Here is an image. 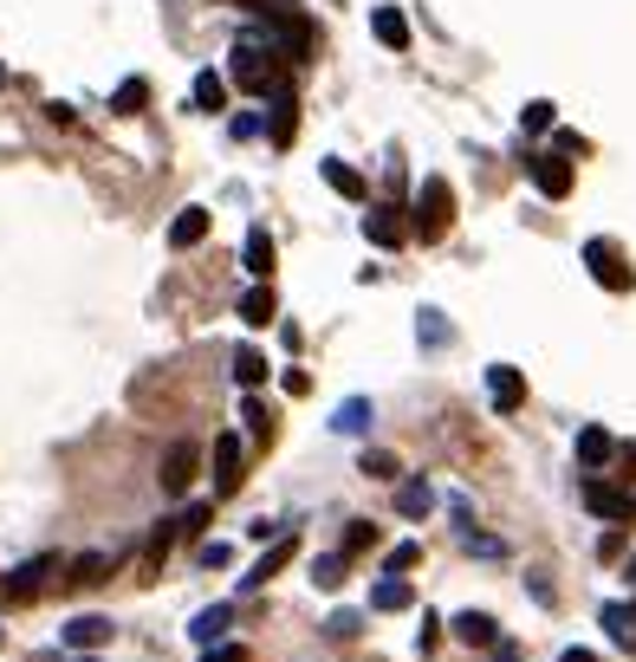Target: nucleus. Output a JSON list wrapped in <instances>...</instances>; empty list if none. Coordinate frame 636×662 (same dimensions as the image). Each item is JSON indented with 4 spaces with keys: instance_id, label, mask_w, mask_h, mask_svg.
Listing matches in <instances>:
<instances>
[{
    "instance_id": "nucleus-17",
    "label": "nucleus",
    "mask_w": 636,
    "mask_h": 662,
    "mask_svg": "<svg viewBox=\"0 0 636 662\" xmlns=\"http://www.w3.org/2000/svg\"><path fill=\"white\" fill-rule=\"evenodd\" d=\"M111 643V617H71L66 624V650H104Z\"/></svg>"
},
{
    "instance_id": "nucleus-10",
    "label": "nucleus",
    "mask_w": 636,
    "mask_h": 662,
    "mask_svg": "<svg viewBox=\"0 0 636 662\" xmlns=\"http://www.w3.org/2000/svg\"><path fill=\"white\" fill-rule=\"evenodd\" d=\"M584 507L598 519H611V526H624V519H631V494H617V487H604V481L591 474V481H584Z\"/></svg>"
},
{
    "instance_id": "nucleus-9",
    "label": "nucleus",
    "mask_w": 636,
    "mask_h": 662,
    "mask_svg": "<svg viewBox=\"0 0 636 662\" xmlns=\"http://www.w3.org/2000/svg\"><path fill=\"white\" fill-rule=\"evenodd\" d=\"M241 474H247L241 468V436H221L214 441V501H227L241 487Z\"/></svg>"
},
{
    "instance_id": "nucleus-40",
    "label": "nucleus",
    "mask_w": 636,
    "mask_h": 662,
    "mask_svg": "<svg viewBox=\"0 0 636 662\" xmlns=\"http://www.w3.org/2000/svg\"><path fill=\"white\" fill-rule=\"evenodd\" d=\"M234 7H247V13H267V20H274V13H292L299 0H234Z\"/></svg>"
},
{
    "instance_id": "nucleus-1",
    "label": "nucleus",
    "mask_w": 636,
    "mask_h": 662,
    "mask_svg": "<svg viewBox=\"0 0 636 662\" xmlns=\"http://www.w3.org/2000/svg\"><path fill=\"white\" fill-rule=\"evenodd\" d=\"M227 78H234L241 91H254V98L280 91V59H274V40L260 46V33H247V40L234 46V59H227Z\"/></svg>"
},
{
    "instance_id": "nucleus-22",
    "label": "nucleus",
    "mask_w": 636,
    "mask_h": 662,
    "mask_svg": "<svg viewBox=\"0 0 636 662\" xmlns=\"http://www.w3.org/2000/svg\"><path fill=\"white\" fill-rule=\"evenodd\" d=\"M604 637L617 650H636V604H604Z\"/></svg>"
},
{
    "instance_id": "nucleus-44",
    "label": "nucleus",
    "mask_w": 636,
    "mask_h": 662,
    "mask_svg": "<svg viewBox=\"0 0 636 662\" xmlns=\"http://www.w3.org/2000/svg\"><path fill=\"white\" fill-rule=\"evenodd\" d=\"M559 662H598V657H591V650H566Z\"/></svg>"
},
{
    "instance_id": "nucleus-36",
    "label": "nucleus",
    "mask_w": 636,
    "mask_h": 662,
    "mask_svg": "<svg viewBox=\"0 0 636 662\" xmlns=\"http://www.w3.org/2000/svg\"><path fill=\"white\" fill-rule=\"evenodd\" d=\"M520 131H553V104H546V98H533V104L520 111Z\"/></svg>"
},
{
    "instance_id": "nucleus-8",
    "label": "nucleus",
    "mask_w": 636,
    "mask_h": 662,
    "mask_svg": "<svg viewBox=\"0 0 636 662\" xmlns=\"http://www.w3.org/2000/svg\"><path fill=\"white\" fill-rule=\"evenodd\" d=\"M292 552H299V532H274V546L260 552V565H254V572H241V591H260L286 565V559H292Z\"/></svg>"
},
{
    "instance_id": "nucleus-33",
    "label": "nucleus",
    "mask_w": 636,
    "mask_h": 662,
    "mask_svg": "<svg viewBox=\"0 0 636 662\" xmlns=\"http://www.w3.org/2000/svg\"><path fill=\"white\" fill-rule=\"evenodd\" d=\"M410 565H423V539H403L383 552V572H410Z\"/></svg>"
},
{
    "instance_id": "nucleus-47",
    "label": "nucleus",
    "mask_w": 636,
    "mask_h": 662,
    "mask_svg": "<svg viewBox=\"0 0 636 662\" xmlns=\"http://www.w3.org/2000/svg\"><path fill=\"white\" fill-rule=\"evenodd\" d=\"M0 85H7V66H0Z\"/></svg>"
},
{
    "instance_id": "nucleus-13",
    "label": "nucleus",
    "mask_w": 636,
    "mask_h": 662,
    "mask_svg": "<svg viewBox=\"0 0 636 662\" xmlns=\"http://www.w3.org/2000/svg\"><path fill=\"white\" fill-rule=\"evenodd\" d=\"M611 455H617L611 429H598V423H584V429H578V468H591V474H598V468H604Z\"/></svg>"
},
{
    "instance_id": "nucleus-37",
    "label": "nucleus",
    "mask_w": 636,
    "mask_h": 662,
    "mask_svg": "<svg viewBox=\"0 0 636 662\" xmlns=\"http://www.w3.org/2000/svg\"><path fill=\"white\" fill-rule=\"evenodd\" d=\"M325 630H332V637H357V630H364V617H357V610H332V617H325Z\"/></svg>"
},
{
    "instance_id": "nucleus-45",
    "label": "nucleus",
    "mask_w": 636,
    "mask_h": 662,
    "mask_svg": "<svg viewBox=\"0 0 636 662\" xmlns=\"http://www.w3.org/2000/svg\"><path fill=\"white\" fill-rule=\"evenodd\" d=\"M624 461H631V474H636V448H624Z\"/></svg>"
},
{
    "instance_id": "nucleus-4",
    "label": "nucleus",
    "mask_w": 636,
    "mask_h": 662,
    "mask_svg": "<svg viewBox=\"0 0 636 662\" xmlns=\"http://www.w3.org/2000/svg\"><path fill=\"white\" fill-rule=\"evenodd\" d=\"M526 169H533V182H539L546 202H566L571 195V156H559V149H526Z\"/></svg>"
},
{
    "instance_id": "nucleus-28",
    "label": "nucleus",
    "mask_w": 636,
    "mask_h": 662,
    "mask_svg": "<svg viewBox=\"0 0 636 662\" xmlns=\"http://www.w3.org/2000/svg\"><path fill=\"white\" fill-rule=\"evenodd\" d=\"M196 111H227V78L196 72Z\"/></svg>"
},
{
    "instance_id": "nucleus-31",
    "label": "nucleus",
    "mask_w": 636,
    "mask_h": 662,
    "mask_svg": "<svg viewBox=\"0 0 636 662\" xmlns=\"http://www.w3.org/2000/svg\"><path fill=\"white\" fill-rule=\"evenodd\" d=\"M241 423H247V436H254V441H274V409H267L260 396L241 403Z\"/></svg>"
},
{
    "instance_id": "nucleus-41",
    "label": "nucleus",
    "mask_w": 636,
    "mask_h": 662,
    "mask_svg": "<svg viewBox=\"0 0 636 662\" xmlns=\"http://www.w3.org/2000/svg\"><path fill=\"white\" fill-rule=\"evenodd\" d=\"M553 149H559V156H571V162H578V156H584V137H578V131H559V137H553Z\"/></svg>"
},
{
    "instance_id": "nucleus-19",
    "label": "nucleus",
    "mask_w": 636,
    "mask_h": 662,
    "mask_svg": "<svg viewBox=\"0 0 636 662\" xmlns=\"http://www.w3.org/2000/svg\"><path fill=\"white\" fill-rule=\"evenodd\" d=\"M227 624H234V604H209V610H196V624H189V637L209 650V643H221L227 637Z\"/></svg>"
},
{
    "instance_id": "nucleus-38",
    "label": "nucleus",
    "mask_w": 636,
    "mask_h": 662,
    "mask_svg": "<svg viewBox=\"0 0 636 662\" xmlns=\"http://www.w3.org/2000/svg\"><path fill=\"white\" fill-rule=\"evenodd\" d=\"M209 519H214V507H209V501H196V507H189V514L176 519V532H202V526H209Z\"/></svg>"
},
{
    "instance_id": "nucleus-42",
    "label": "nucleus",
    "mask_w": 636,
    "mask_h": 662,
    "mask_svg": "<svg viewBox=\"0 0 636 662\" xmlns=\"http://www.w3.org/2000/svg\"><path fill=\"white\" fill-rule=\"evenodd\" d=\"M416 332H423L428 345H448V325H442V318H435V312H423V325H416Z\"/></svg>"
},
{
    "instance_id": "nucleus-25",
    "label": "nucleus",
    "mask_w": 636,
    "mask_h": 662,
    "mask_svg": "<svg viewBox=\"0 0 636 662\" xmlns=\"http://www.w3.org/2000/svg\"><path fill=\"white\" fill-rule=\"evenodd\" d=\"M292 124H299V98H292V91H274V124H267V137H274V144H292Z\"/></svg>"
},
{
    "instance_id": "nucleus-2",
    "label": "nucleus",
    "mask_w": 636,
    "mask_h": 662,
    "mask_svg": "<svg viewBox=\"0 0 636 662\" xmlns=\"http://www.w3.org/2000/svg\"><path fill=\"white\" fill-rule=\"evenodd\" d=\"M448 221H455V189H448L442 176H423L416 209H410V234H416V240H442Z\"/></svg>"
},
{
    "instance_id": "nucleus-34",
    "label": "nucleus",
    "mask_w": 636,
    "mask_h": 662,
    "mask_svg": "<svg viewBox=\"0 0 636 662\" xmlns=\"http://www.w3.org/2000/svg\"><path fill=\"white\" fill-rule=\"evenodd\" d=\"M364 546H377V519H352L345 526V552H364Z\"/></svg>"
},
{
    "instance_id": "nucleus-46",
    "label": "nucleus",
    "mask_w": 636,
    "mask_h": 662,
    "mask_svg": "<svg viewBox=\"0 0 636 662\" xmlns=\"http://www.w3.org/2000/svg\"><path fill=\"white\" fill-rule=\"evenodd\" d=\"M631 585H636V559H631Z\"/></svg>"
},
{
    "instance_id": "nucleus-48",
    "label": "nucleus",
    "mask_w": 636,
    "mask_h": 662,
    "mask_svg": "<svg viewBox=\"0 0 636 662\" xmlns=\"http://www.w3.org/2000/svg\"><path fill=\"white\" fill-rule=\"evenodd\" d=\"M631 519H636V507H631Z\"/></svg>"
},
{
    "instance_id": "nucleus-32",
    "label": "nucleus",
    "mask_w": 636,
    "mask_h": 662,
    "mask_svg": "<svg viewBox=\"0 0 636 662\" xmlns=\"http://www.w3.org/2000/svg\"><path fill=\"white\" fill-rule=\"evenodd\" d=\"M312 585H319V591H338V585H345V552L312 559Z\"/></svg>"
},
{
    "instance_id": "nucleus-15",
    "label": "nucleus",
    "mask_w": 636,
    "mask_h": 662,
    "mask_svg": "<svg viewBox=\"0 0 636 662\" xmlns=\"http://www.w3.org/2000/svg\"><path fill=\"white\" fill-rule=\"evenodd\" d=\"M364 234H370L377 247H403V240H410V221L397 215V209H370V215H364Z\"/></svg>"
},
{
    "instance_id": "nucleus-43",
    "label": "nucleus",
    "mask_w": 636,
    "mask_h": 662,
    "mask_svg": "<svg viewBox=\"0 0 636 662\" xmlns=\"http://www.w3.org/2000/svg\"><path fill=\"white\" fill-rule=\"evenodd\" d=\"M227 131H234V137H260V117H254V111H241V117H234Z\"/></svg>"
},
{
    "instance_id": "nucleus-39",
    "label": "nucleus",
    "mask_w": 636,
    "mask_h": 662,
    "mask_svg": "<svg viewBox=\"0 0 636 662\" xmlns=\"http://www.w3.org/2000/svg\"><path fill=\"white\" fill-rule=\"evenodd\" d=\"M202 662H254V657H247L241 643H209V650H202Z\"/></svg>"
},
{
    "instance_id": "nucleus-24",
    "label": "nucleus",
    "mask_w": 636,
    "mask_h": 662,
    "mask_svg": "<svg viewBox=\"0 0 636 662\" xmlns=\"http://www.w3.org/2000/svg\"><path fill=\"white\" fill-rule=\"evenodd\" d=\"M357 474H364V481H397L403 461H397L390 448H364V455H357Z\"/></svg>"
},
{
    "instance_id": "nucleus-5",
    "label": "nucleus",
    "mask_w": 636,
    "mask_h": 662,
    "mask_svg": "<svg viewBox=\"0 0 636 662\" xmlns=\"http://www.w3.org/2000/svg\"><path fill=\"white\" fill-rule=\"evenodd\" d=\"M53 572H59V559H53V552H40V559H26V565L0 585V597H7V604H33L40 591L53 585Z\"/></svg>"
},
{
    "instance_id": "nucleus-16",
    "label": "nucleus",
    "mask_w": 636,
    "mask_h": 662,
    "mask_svg": "<svg viewBox=\"0 0 636 662\" xmlns=\"http://www.w3.org/2000/svg\"><path fill=\"white\" fill-rule=\"evenodd\" d=\"M428 507H435V487H428L423 474H410V481L397 474V514H403V519H423Z\"/></svg>"
},
{
    "instance_id": "nucleus-11",
    "label": "nucleus",
    "mask_w": 636,
    "mask_h": 662,
    "mask_svg": "<svg viewBox=\"0 0 636 662\" xmlns=\"http://www.w3.org/2000/svg\"><path fill=\"white\" fill-rule=\"evenodd\" d=\"M319 176H325V182H332L345 202H370V182L357 176L352 162H338V156H319Z\"/></svg>"
},
{
    "instance_id": "nucleus-35",
    "label": "nucleus",
    "mask_w": 636,
    "mask_h": 662,
    "mask_svg": "<svg viewBox=\"0 0 636 662\" xmlns=\"http://www.w3.org/2000/svg\"><path fill=\"white\" fill-rule=\"evenodd\" d=\"M227 559H234V546H227V539H209V546L196 552V565H202V572H221Z\"/></svg>"
},
{
    "instance_id": "nucleus-21",
    "label": "nucleus",
    "mask_w": 636,
    "mask_h": 662,
    "mask_svg": "<svg viewBox=\"0 0 636 662\" xmlns=\"http://www.w3.org/2000/svg\"><path fill=\"white\" fill-rule=\"evenodd\" d=\"M370 423H377L370 396H345V403H338V416H332V429H338V436H364Z\"/></svg>"
},
{
    "instance_id": "nucleus-29",
    "label": "nucleus",
    "mask_w": 636,
    "mask_h": 662,
    "mask_svg": "<svg viewBox=\"0 0 636 662\" xmlns=\"http://www.w3.org/2000/svg\"><path fill=\"white\" fill-rule=\"evenodd\" d=\"M274 312H280L274 287H254V293L241 299V318H247V325H274Z\"/></svg>"
},
{
    "instance_id": "nucleus-6",
    "label": "nucleus",
    "mask_w": 636,
    "mask_h": 662,
    "mask_svg": "<svg viewBox=\"0 0 636 662\" xmlns=\"http://www.w3.org/2000/svg\"><path fill=\"white\" fill-rule=\"evenodd\" d=\"M196 461H202V448H196V441H176V448L163 455V468H156L163 494H189V481H196Z\"/></svg>"
},
{
    "instance_id": "nucleus-27",
    "label": "nucleus",
    "mask_w": 636,
    "mask_h": 662,
    "mask_svg": "<svg viewBox=\"0 0 636 662\" xmlns=\"http://www.w3.org/2000/svg\"><path fill=\"white\" fill-rule=\"evenodd\" d=\"M234 383H241V390H260V383H267V358H260L254 345L234 351Z\"/></svg>"
},
{
    "instance_id": "nucleus-7",
    "label": "nucleus",
    "mask_w": 636,
    "mask_h": 662,
    "mask_svg": "<svg viewBox=\"0 0 636 662\" xmlns=\"http://www.w3.org/2000/svg\"><path fill=\"white\" fill-rule=\"evenodd\" d=\"M488 403H494L500 416H513V409L526 403V377L513 364H488Z\"/></svg>"
},
{
    "instance_id": "nucleus-18",
    "label": "nucleus",
    "mask_w": 636,
    "mask_h": 662,
    "mask_svg": "<svg viewBox=\"0 0 636 662\" xmlns=\"http://www.w3.org/2000/svg\"><path fill=\"white\" fill-rule=\"evenodd\" d=\"M241 267H247L254 280H267V273H274V234H267V227H247V247H241Z\"/></svg>"
},
{
    "instance_id": "nucleus-12",
    "label": "nucleus",
    "mask_w": 636,
    "mask_h": 662,
    "mask_svg": "<svg viewBox=\"0 0 636 662\" xmlns=\"http://www.w3.org/2000/svg\"><path fill=\"white\" fill-rule=\"evenodd\" d=\"M455 643H468V650H494V643H500L494 617H488V610H461V617H455Z\"/></svg>"
},
{
    "instance_id": "nucleus-14",
    "label": "nucleus",
    "mask_w": 636,
    "mask_h": 662,
    "mask_svg": "<svg viewBox=\"0 0 636 662\" xmlns=\"http://www.w3.org/2000/svg\"><path fill=\"white\" fill-rule=\"evenodd\" d=\"M370 33H377L390 53H410V20H403V7H377V13H370Z\"/></svg>"
},
{
    "instance_id": "nucleus-26",
    "label": "nucleus",
    "mask_w": 636,
    "mask_h": 662,
    "mask_svg": "<svg viewBox=\"0 0 636 662\" xmlns=\"http://www.w3.org/2000/svg\"><path fill=\"white\" fill-rule=\"evenodd\" d=\"M104 572H111V559H104V552H78V559H71V572H66V585H104Z\"/></svg>"
},
{
    "instance_id": "nucleus-30",
    "label": "nucleus",
    "mask_w": 636,
    "mask_h": 662,
    "mask_svg": "<svg viewBox=\"0 0 636 662\" xmlns=\"http://www.w3.org/2000/svg\"><path fill=\"white\" fill-rule=\"evenodd\" d=\"M143 104H149V85H143V78H124V85L111 91V111H118V117H137Z\"/></svg>"
},
{
    "instance_id": "nucleus-23",
    "label": "nucleus",
    "mask_w": 636,
    "mask_h": 662,
    "mask_svg": "<svg viewBox=\"0 0 636 662\" xmlns=\"http://www.w3.org/2000/svg\"><path fill=\"white\" fill-rule=\"evenodd\" d=\"M370 610H410V585H403V572H383V579H377Z\"/></svg>"
},
{
    "instance_id": "nucleus-3",
    "label": "nucleus",
    "mask_w": 636,
    "mask_h": 662,
    "mask_svg": "<svg viewBox=\"0 0 636 662\" xmlns=\"http://www.w3.org/2000/svg\"><path fill=\"white\" fill-rule=\"evenodd\" d=\"M584 267H591V280H598L604 293H631V287H636L631 260H624V254H617V240H604V234H598V240H584Z\"/></svg>"
},
{
    "instance_id": "nucleus-49",
    "label": "nucleus",
    "mask_w": 636,
    "mask_h": 662,
    "mask_svg": "<svg viewBox=\"0 0 636 662\" xmlns=\"http://www.w3.org/2000/svg\"><path fill=\"white\" fill-rule=\"evenodd\" d=\"M85 662H91V657H85Z\"/></svg>"
},
{
    "instance_id": "nucleus-20",
    "label": "nucleus",
    "mask_w": 636,
    "mask_h": 662,
    "mask_svg": "<svg viewBox=\"0 0 636 662\" xmlns=\"http://www.w3.org/2000/svg\"><path fill=\"white\" fill-rule=\"evenodd\" d=\"M209 209H182V215L169 221V247H202L209 240Z\"/></svg>"
}]
</instances>
